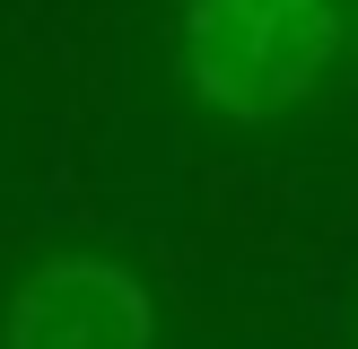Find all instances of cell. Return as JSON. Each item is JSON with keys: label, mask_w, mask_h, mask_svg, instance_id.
Instances as JSON below:
<instances>
[{"label": "cell", "mask_w": 358, "mask_h": 349, "mask_svg": "<svg viewBox=\"0 0 358 349\" xmlns=\"http://www.w3.org/2000/svg\"><path fill=\"white\" fill-rule=\"evenodd\" d=\"M0 349H157V297L114 253H44L0 306Z\"/></svg>", "instance_id": "obj_2"}, {"label": "cell", "mask_w": 358, "mask_h": 349, "mask_svg": "<svg viewBox=\"0 0 358 349\" xmlns=\"http://www.w3.org/2000/svg\"><path fill=\"white\" fill-rule=\"evenodd\" d=\"M341 61L332 0H175V70L192 105L236 131L289 122Z\"/></svg>", "instance_id": "obj_1"}]
</instances>
